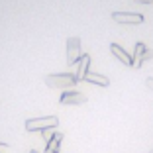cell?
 <instances>
[{"label":"cell","instance_id":"6da1fadb","mask_svg":"<svg viewBox=\"0 0 153 153\" xmlns=\"http://www.w3.org/2000/svg\"><path fill=\"white\" fill-rule=\"evenodd\" d=\"M76 82H79V79L75 73H55V75L45 76V85L51 88H69Z\"/></svg>","mask_w":153,"mask_h":153},{"label":"cell","instance_id":"7a4b0ae2","mask_svg":"<svg viewBox=\"0 0 153 153\" xmlns=\"http://www.w3.org/2000/svg\"><path fill=\"white\" fill-rule=\"evenodd\" d=\"M59 118L57 116H47V118H32L26 120V130L27 131H45L51 128H57Z\"/></svg>","mask_w":153,"mask_h":153},{"label":"cell","instance_id":"3957f363","mask_svg":"<svg viewBox=\"0 0 153 153\" xmlns=\"http://www.w3.org/2000/svg\"><path fill=\"white\" fill-rule=\"evenodd\" d=\"M81 39L79 37H69L67 39V65H75L81 59Z\"/></svg>","mask_w":153,"mask_h":153},{"label":"cell","instance_id":"277c9868","mask_svg":"<svg viewBox=\"0 0 153 153\" xmlns=\"http://www.w3.org/2000/svg\"><path fill=\"white\" fill-rule=\"evenodd\" d=\"M112 18L118 24H126V26H135L143 22V16L135 12H112Z\"/></svg>","mask_w":153,"mask_h":153},{"label":"cell","instance_id":"5b68a950","mask_svg":"<svg viewBox=\"0 0 153 153\" xmlns=\"http://www.w3.org/2000/svg\"><path fill=\"white\" fill-rule=\"evenodd\" d=\"M153 57V51H149L147 47H145V43H135V51H134V67L140 69L141 65L147 61V59Z\"/></svg>","mask_w":153,"mask_h":153},{"label":"cell","instance_id":"8992f818","mask_svg":"<svg viewBox=\"0 0 153 153\" xmlns=\"http://www.w3.org/2000/svg\"><path fill=\"white\" fill-rule=\"evenodd\" d=\"M59 102L65 104V106H76V104H85L86 102V94L82 92H76V90H67L61 94Z\"/></svg>","mask_w":153,"mask_h":153},{"label":"cell","instance_id":"52a82bcc","mask_svg":"<svg viewBox=\"0 0 153 153\" xmlns=\"http://www.w3.org/2000/svg\"><path fill=\"white\" fill-rule=\"evenodd\" d=\"M110 51H112V55L118 59V61H122V63L128 65V67H134V57H131V55H128L118 43H110Z\"/></svg>","mask_w":153,"mask_h":153},{"label":"cell","instance_id":"ba28073f","mask_svg":"<svg viewBox=\"0 0 153 153\" xmlns=\"http://www.w3.org/2000/svg\"><path fill=\"white\" fill-rule=\"evenodd\" d=\"M76 65H79V67H76V73H75V75H76V79H79V81H82V79H85V76L90 73L88 71V67H90V55H82V57L79 59V63H76Z\"/></svg>","mask_w":153,"mask_h":153},{"label":"cell","instance_id":"9c48e42d","mask_svg":"<svg viewBox=\"0 0 153 153\" xmlns=\"http://www.w3.org/2000/svg\"><path fill=\"white\" fill-rule=\"evenodd\" d=\"M63 141V134H51V137H47V145H45V153H57Z\"/></svg>","mask_w":153,"mask_h":153},{"label":"cell","instance_id":"30bf717a","mask_svg":"<svg viewBox=\"0 0 153 153\" xmlns=\"http://www.w3.org/2000/svg\"><path fill=\"white\" fill-rule=\"evenodd\" d=\"M82 81L92 82V85H98V86H108V85H110L108 79H106V76H102V75H98V73H88V75L82 79Z\"/></svg>","mask_w":153,"mask_h":153},{"label":"cell","instance_id":"8fae6325","mask_svg":"<svg viewBox=\"0 0 153 153\" xmlns=\"http://www.w3.org/2000/svg\"><path fill=\"white\" fill-rule=\"evenodd\" d=\"M0 153H14L8 143H0Z\"/></svg>","mask_w":153,"mask_h":153},{"label":"cell","instance_id":"7c38bea8","mask_svg":"<svg viewBox=\"0 0 153 153\" xmlns=\"http://www.w3.org/2000/svg\"><path fill=\"white\" fill-rule=\"evenodd\" d=\"M145 85L149 86V90H153V79H147V81H145Z\"/></svg>","mask_w":153,"mask_h":153},{"label":"cell","instance_id":"4fadbf2b","mask_svg":"<svg viewBox=\"0 0 153 153\" xmlns=\"http://www.w3.org/2000/svg\"><path fill=\"white\" fill-rule=\"evenodd\" d=\"M30 153H41V151H37V149H30Z\"/></svg>","mask_w":153,"mask_h":153},{"label":"cell","instance_id":"5bb4252c","mask_svg":"<svg viewBox=\"0 0 153 153\" xmlns=\"http://www.w3.org/2000/svg\"><path fill=\"white\" fill-rule=\"evenodd\" d=\"M149 153H153V149H151V151H149Z\"/></svg>","mask_w":153,"mask_h":153}]
</instances>
